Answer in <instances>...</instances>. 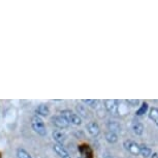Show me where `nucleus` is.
Returning <instances> with one entry per match:
<instances>
[{"label":"nucleus","instance_id":"12","mask_svg":"<svg viewBox=\"0 0 158 158\" xmlns=\"http://www.w3.org/2000/svg\"><path fill=\"white\" fill-rule=\"evenodd\" d=\"M139 153H141V155H142L143 157L148 158L151 155L152 151H151V149L148 147V146L141 145V146H139Z\"/></svg>","mask_w":158,"mask_h":158},{"label":"nucleus","instance_id":"6","mask_svg":"<svg viewBox=\"0 0 158 158\" xmlns=\"http://www.w3.org/2000/svg\"><path fill=\"white\" fill-rule=\"evenodd\" d=\"M53 149L54 151L57 153V155H59L61 158H71L70 157V154L68 153L67 150L65 149L62 145H59V144H55L53 146Z\"/></svg>","mask_w":158,"mask_h":158},{"label":"nucleus","instance_id":"11","mask_svg":"<svg viewBox=\"0 0 158 158\" xmlns=\"http://www.w3.org/2000/svg\"><path fill=\"white\" fill-rule=\"evenodd\" d=\"M36 113L38 115L46 117V116H49V114H50V109L47 104H40L36 109Z\"/></svg>","mask_w":158,"mask_h":158},{"label":"nucleus","instance_id":"4","mask_svg":"<svg viewBox=\"0 0 158 158\" xmlns=\"http://www.w3.org/2000/svg\"><path fill=\"white\" fill-rule=\"evenodd\" d=\"M51 121H52V123L54 124L56 127L61 128V129H63V128H67L68 126H69V123L67 122V120L62 117L61 115L52 117L51 118Z\"/></svg>","mask_w":158,"mask_h":158},{"label":"nucleus","instance_id":"8","mask_svg":"<svg viewBox=\"0 0 158 158\" xmlns=\"http://www.w3.org/2000/svg\"><path fill=\"white\" fill-rule=\"evenodd\" d=\"M53 139L57 142V144L62 145L65 142V139H66V136H65L64 132H62V131L55 130L54 132H53Z\"/></svg>","mask_w":158,"mask_h":158},{"label":"nucleus","instance_id":"16","mask_svg":"<svg viewBox=\"0 0 158 158\" xmlns=\"http://www.w3.org/2000/svg\"><path fill=\"white\" fill-rule=\"evenodd\" d=\"M17 157L18 158H32V156L29 154V152H27L25 149H18L17 151Z\"/></svg>","mask_w":158,"mask_h":158},{"label":"nucleus","instance_id":"21","mask_svg":"<svg viewBox=\"0 0 158 158\" xmlns=\"http://www.w3.org/2000/svg\"><path fill=\"white\" fill-rule=\"evenodd\" d=\"M152 158H158V153H153V155H152Z\"/></svg>","mask_w":158,"mask_h":158},{"label":"nucleus","instance_id":"1","mask_svg":"<svg viewBox=\"0 0 158 158\" xmlns=\"http://www.w3.org/2000/svg\"><path fill=\"white\" fill-rule=\"evenodd\" d=\"M31 126L33 128V130L37 135H40L41 136H44L47 135V129H46V125H44V121L38 117V116H33L31 119Z\"/></svg>","mask_w":158,"mask_h":158},{"label":"nucleus","instance_id":"13","mask_svg":"<svg viewBox=\"0 0 158 158\" xmlns=\"http://www.w3.org/2000/svg\"><path fill=\"white\" fill-rule=\"evenodd\" d=\"M149 117L155 124L158 126V109L157 108H152L149 113Z\"/></svg>","mask_w":158,"mask_h":158},{"label":"nucleus","instance_id":"15","mask_svg":"<svg viewBox=\"0 0 158 158\" xmlns=\"http://www.w3.org/2000/svg\"><path fill=\"white\" fill-rule=\"evenodd\" d=\"M76 110H77V112L79 113V115L82 116L83 118L88 117V111H87V109H86L85 106H83V104H77Z\"/></svg>","mask_w":158,"mask_h":158},{"label":"nucleus","instance_id":"18","mask_svg":"<svg viewBox=\"0 0 158 158\" xmlns=\"http://www.w3.org/2000/svg\"><path fill=\"white\" fill-rule=\"evenodd\" d=\"M82 101L84 103L88 104V106H90L91 108H95V106H96V104H97V102H98L97 100H94V99H83Z\"/></svg>","mask_w":158,"mask_h":158},{"label":"nucleus","instance_id":"20","mask_svg":"<svg viewBox=\"0 0 158 158\" xmlns=\"http://www.w3.org/2000/svg\"><path fill=\"white\" fill-rule=\"evenodd\" d=\"M103 158H113V157L109 153H106V154L103 155Z\"/></svg>","mask_w":158,"mask_h":158},{"label":"nucleus","instance_id":"2","mask_svg":"<svg viewBox=\"0 0 158 158\" xmlns=\"http://www.w3.org/2000/svg\"><path fill=\"white\" fill-rule=\"evenodd\" d=\"M61 116L63 118H65L67 120L68 123H71L73 125H80L82 123V120H81V117L79 115L74 114L69 110H64V111L61 112Z\"/></svg>","mask_w":158,"mask_h":158},{"label":"nucleus","instance_id":"22","mask_svg":"<svg viewBox=\"0 0 158 158\" xmlns=\"http://www.w3.org/2000/svg\"><path fill=\"white\" fill-rule=\"evenodd\" d=\"M80 158H81V157H80Z\"/></svg>","mask_w":158,"mask_h":158},{"label":"nucleus","instance_id":"17","mask_svg":"<svg viewBox=\"0 0 158 158\" xmlns=\"http://www.w3.org/2000/svg\"><path fill=\"white\" fill-rule=\"evenodd\" d=\"M147 110H148V103L147 102H144L142 104V106H141V109L139 110L138 112H136V115H139V116H142V115H144L146 112H147Z\"/></svg>","mask_w":158,"mask_h":158},{"label":"nucleus","instance_id":"5","mask_svg":"<svg viewBox=\"0 0 158 158\" xmlns=\"http://www.w3.org/2000/svg\"><path fill=\"white\" fill-rule=\"evenodd\" d=\"M124 148L133 155H139V146L132 141L124 142Z\"/></svg>","mask_w":158,"mask_h":158},{"label":"nucleus","instance_id":"3","mask_svg":"<svg viewBox=\"0 0 158 158\" xmlns=\"http://www.w3.org/2000/svg\"><path fill=\"white\" fill-rule=\"evenodd\" d=\"M119 102L118 100L115 99H106L104 100V106H106V110L108 111L110 114L117 116L118 112H119Z\"/></svg>","mask_w":158,"mask_h":158},{"label":"nucleus","instance_id":"10","mask_svg":"<svg viewBox=\"0 0 158 158\" xmlns=\"http://www.w3.org/2000/svg\"><path fill=\"white\" fill-rule=\"evenodd\" d=\"M108 128L111 132H114L116 135L121 131V125L116 121H110L108 123Z\"/></svg>","mask_w":158,"mask_h":158},{"label":"nucleus","instance_id":"9","mask_svg":"<svg viewBox=\"0 0 158 158\" xmlns=\"http://www.w3.org/2000/svg\"><path fill=\"white\" fill-rule=\"evenodd\" d=\"M132 130L136 135H142L143 132H144V125L139 121H133Z\"/></svg>","mask_w":158,"mask_h":158},{"label":"nucleus","instance_id":"19","mask_svg":"<svg viewBox=\"0 0 158 158\" xmlns=\"http://www.w3.org/2000/svg\"><path fill=\"white\" fill-rule=\"evenodd\" d=\"M139 102V99H128V100H127V103L131 104V106H138Z\"/></svg>","mask_w":158,"mask_h":158},{"label":"nucleus","instance_id":"14","mask_svg":"<svg viewBox=\"0 0 158 158\" xmlns=\"http://www.w3.org/2000/svg\"><path fill=\"white\" fill-rule=\"evenodd\" d=\"M106 139L110 143V144H115V143L118 141V135L114 132L108 131V132L106 133Z\"/></svg>","mask_w":158,"mask_h":158},{"label":"nucleus","instance_id":"7","mask_svg":"<svg viewBox=\"0 0 158 158\" xmlns=\"http://www.w3.org/2000/svg\"><path fill=\"white\" fill-rule=\"evenodd\" d=\"M87 130L92 136H94V138H96L100 133V128L98 126V124L95 123V122H89L87 124Z\"/></svg>","mask_w":158,"mask_h":158}]
</instances>
